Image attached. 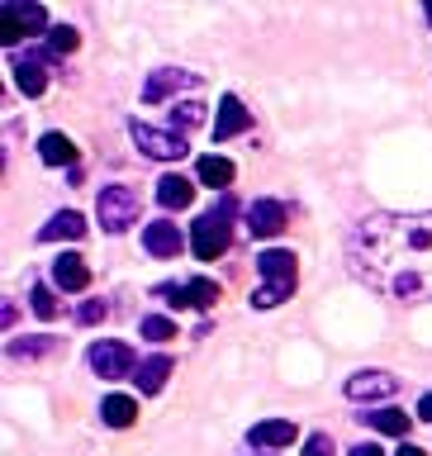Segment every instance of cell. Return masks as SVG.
I'll use <instances>...</instances> for the list:
<instances>
[{
  "label": "cell",
  "instance_id": "e0dca14e",
  "mask_svg": "<svg viewBox=\"0 0 432 456\" xmlns=\"http://www.w3.org/2000/svg\"><path fill=\"white\" fill-rule=\"evenodd\" d=\"M167 376H171V356H148V362H138V390L143 395H157L167 385Z\"/></svg>",
  "mask_w": 432,
  "mask_h": 456
},
{
  "label": "cell",
  "instance_id": "9a60e30c",
  "mask_svg": "<svg viewBox=\"0 0 432 456\" xmlns=\"http://www.w3.org/2000/svg\"><path fill=\"white\" fill-rule=\"evenodd\" d=\"M295 437H299V428L290 419H266V423H257L252 433H248L252 447H290Z\"/></svg>",
  "mask_w": 432,
  "mask_h": 456
},
{
  "label": "cell",
  "instance_id": "44dd1931",
  "mask_svg": "<svg viewBox=\"0 0 432 456\" xmlns=\"http://www.w3.org/2000/svg\"><path fill=\"white\" fill-rule=\"evenodd\" d=\"M100 419H105L110 428H128L138 419V399H128V395H110L105 404H100Z\"/></svg>",
  "mask_w": 432,
  "mask_h": 456
},
{
  "label": "cell",
  "instance_id": "f546056e",
  "mask_svg": "<svg viewBox=\"0 0 432 456\" xmlns=\"http://www.w3.org/2000/svg\"><path fill=\"white\" fill-rule=\"evenodd\" d=\"M77 319L81 323H100V319H105V305H100V299H86V305L77 309Z\"/></svg>",
  "mask_w": 432,
  "mask_h": 456
},
{
  "label": "cell",
  "instance_id": "1f68e13d",
  "mask_svg": "<svg viewBox=\"0 0 432 456\" xmlns=\"http://www.w3.org/2000/svg\"><path fill=\"white\" fill-rule=\"evenodd\" d=\"M352 456H380V447H371V442H362V447H352Z\"/></svg>",
  "mask_w": 432,
  "mask_h": 456
},
{
  "label": "cell",
  "instance_id": "3957f363",
  "mask_svg": "<svg viewBox=\"0 0 432 456\" xmlns=\"http://www.w3.org/2000/svg\"><path fill=\"white\" fill-rule=\"evenodd\" d=\"M233 195H219V205L209 214H200L195 219V233H191V248L200 262H214V256L228 252V238H233Z\"/></svg>",
  "mask_w": 432,
  "mask_h": 456
},
{
  "label": "cell",
  "instance_id": "277c9868",
  "mask_svg": "<svg viewBox=\"0 0 432 456\" xmlns=\"http://www.w3.org/2000/svg\"><path fill=\"white\" fill-rule=\"evenodd\" d=\"M138 209H143V200L134 185H105L95 200V214H100V228L105 233H124L128 224H138Z\"/></svg>",
  "mask_w": 432,
  "mask_h": 456
},
{
  "label": "cell",
  "instance_id": "ac0fdd59",
  "mask_svg": "<svg viewBox=\"0 0 432 456\" xmlns=\"http://www.w3.org/2000/svg\"><path fill=\"white\" fill-rule=\"evenodd\" d=\"M38 157L48 167H71V162H77V148H71L67 134H43L38 138Z\"/></svg>",
  "mask_w": 432,
  "mask_h": 456
},
{
  "label": "cell",
  "instance_id": "603a6c76",
  "mask_svg": "<svg viewBox=\"0 0 432 456\" xmlns=\"http://www.w3.org/2000/svg\"><path fill=\"white\" fill-rule=\"evenodd\" d=\"M200 181L228 191V185H233V162H228V157H200Z\"/></svg>",
  "mask_w": 432,
  "mask_h": 456
},
{
  "label": "cell",
  "instance_id": "d4e9b609",
  "mask_svg": "<svg viewBox=\"0 0 432 456\" xmlns=\"http://www.w3.org/2000/svg\"><path fill=\"white\" fill-rule=\"evenodd\" d=\"M77 28H67V24H57V28H48V48H53V57H62V53H77Z\"/></svg>",
  "mask_w": 432,
  "mask_h": 456
},
{
  "label": "cell",
  "instance_id": "8fae6325",
  "mask_svg": "<svg viewBox=\"0 0 432 456\" xmlns=\"http://www.w3.org/2000/svg\"><path fill=\"white\" fill-rule=\"evenodd\" d=\"M285 224H290V214H285L281 200H257V205L248 209V233L252 238H276Z\"/></svg>",
  "mask_w": 432,
  "mask_h": 456
},
{
  "label": "cell",
  "instance_id": "6da1fadb",
  "mask_svg": "<svg viewBox=\"0 0 432 456\" xmlns=\"http://www.w3.org/2000/svg\"><path fill=\"white\" fill-rule=\"evenodd\" d=\"M352 271L390 299H432V214H376L352 238Z\"/></svg>",
  "mask_w": 432,
  "mask_h": 456
},
{
  "label": "cell",
  "instance_id": "4fadbf2b",
  "mask_svg": "<svg viewBox=\"0 0 432 456\" xmlns=\"http://www.w3.org/2000/svg\"><path fill=\"white\" fill-rule=\"evenodd\" d=\"M143 248H148L152 256H176L185 248V238H181V228L176 224H167V219H157L143 228Z\"/></svg>",
  "mask_w": 432,
  "mask_h": 456
},
{
  "label": "cell",
  "instance_id": "2e32d148",
  "mask_svg": "<svg viewBox=\"0 0 432 456\" xmlns=\"http://www.w3.org/2000/svg\"><path fill=\"white\" fill-rule=\"evenodd\" d=\"M10 71H14V86H20L24 95H43V91H48V71H43V57H14Z\"/></svg>",
  "mask_w": 432,
  "mask_h": 456
},
{
  "label": "cell",
  "instance_id": "52a82bcc",
  "mask_svg": "<svg viewBox=\"0 0 432 456\" xmlns=\"http://www.w3.org/2000/svg\"><path fill=\"white\" fill-rule=\"evenodd\" d=\"M0 20H5V38L10 48L20 38H29V34H38V28H48V10L43 5H20V0H5V5H0Z\"/></svg>",
  "mask_w": 432,
  "mask_h": 456
},
{
  "label": "cell",
  "instance_id": "836d02e7",
  "mask_svg": "<svg viewBox=\"0 0 432 456\" xmlns=\"http://www.w3.org/2000/svg\"><path fill=\"white\" fill-rule=\"evenodd\" d=\"M423 14H428V24H432V5H428V10H423Z\"/></svg>",
  "mask_w": 432,
  "mask_h": 456
},
{
  "label": "cell",
  "instance_id": "9c48e42d",
  "mask_svg": "<svg viewBox=\"0 0 432 456\" xmlns=\"http://www.w3.org/2000/svg\"><path fill=\"white\" fill-rule=\"evenodd\" d=\"M200 77L195 71H152L148 81H143V100L148 105H162L167 95H176V91H195Z\"/></svg>",
  "mask_w": 432,
  "mask_h": 456
},
{
  "label": "cell",
  "instance_id": "d6a6232c",
  "mask_svg": "<svg viewBox=\"0 0 432 456\" xmlns=\"http://www.w3.org/2000/svg\"><path fill=\"white\" fill-rule=\"evenodd\" d=\"M399 456H428V452H419V447H409V442H404V447H399Z\"/></svg>",
  "mask_w": 432,
  "mask_h": 456
},
{
  "label": "cell",
  "instance_id": "83f0119b",
  "mask_svg": "<svg viewBox=\"0 0 432 456\" xmlns=\"http://www.w3.org/2000/svg\"><path fill=\"white\" fill-rule=\"evenodd\" d=\"M53 352V338H34V342H10V356H43Z\"/></svg>",
  "mask_w": 432,
  "mask_h": 456
},
{
  "label": "cell",
  "instance_id": "7402d4cb",
  "mask_svg": "<svg viewBox=\"0 0 432 456\" xmlns=\"http://www.w3.org/2000/svg\"><path fill=\"white\" fill-rule=\"evenodd\" d=\"M362 419L376 428V433H390V437H404L409 433V413H399V409H376V413H362Z\"/></svg>",
  "mask_w": 432,
  "mask_h": 456
},
{
  "label": "cell",
  "instance_id": "cb8c5ba5",
  "mask_svg": "<svg viewBox=\"0 0 432 456\" xmlns=\"http://www.w3.org/2000/svg\"><path fill=\"white\" fill-rule=\"evenodd\" d=\"M200 124H205V105H200V100H185V105L171 110V128H176L181 138H185V128H200Z\"/></svg>",
  "mask_w": 432,
  "mask_h": 456
},
{
  "label": "cell",
  "instance_id": "5bb4252c",
  "mask_svg": "<svg viewBox=\"0 0 432 456\" xmlns=\"http://www.w3.org/2000/svg\"><path fill=\"white\" fill-rule=\"evenodd\" d=\"M53 281L62 285V290H86V285H91V266H86V256L62 252V256L53 262Z\"/></svg>",
  "mask_w": 432,
  "mask_h": 456
},
{
  "label": "cell",
  "instance_id": "d6986e66",
  "mask_svg": "<svg viewBox=\"0 0 432 456\" xmlns=\"http://www.w3.org/2000/svg\"><path fill=\"white\" fill-rule=\"evenodd\" d=\"M81 233H86V219H81V214H71V209L53 214V219L38 228V238H43V242H57V238H81Z\"/></svg>",
  "mask_w": 432,
  "mask_h": 456
},
{
  "label": "cell",
  "instance_id": "ba28073f",
  "mask_svg": "<svg viewBox=\"0 0 432 456\" xmlns=\"http://www.w3.org/2000/svg\"><path fill=\"white\" fill-rule=\"evenodd\" d=\"M91 370L100 380L134 376V347H128V342H95L91 347Z\"/></svg>",
  "mask_w": 432,
  "mask_h": 456
},
{
  "label": "cell",
  "instance_id": "7c38bea8",
  "mask_svg": "<svg viewBox=\"0 0 432 456\" xmlns=\"http://www.w3.org/2000/svg\"><path fill=\"white\" fill-rule=\"evenodd\" d=\"M248 128H252V114L242 110V100L238 95H224L219 100V119H214V142H228V138L248 134Z\"/></svg>",
  "mask_w": 432,
  "mask_h": 456
},
{
  "label": "cell",
  "instance_id": "f1b7e54d",
  "mask_svg": "<svg viewBox=\"0 0 432 456\" xmlns=\"http://www.w3.org/2000/svg\"><path fill=\"white\" fill-rule=\"evenodd\" d=\"M305 456H338V447H333V437H328V433H314L305 442Z\"/></svg>",
  "mask_w": 432,
  "mask_h": 456
},
{
  "label": "cell",
  "instance_id": "4316f807",
  "mask_svg": "<svg viewBox=\"0 0 432 456\" xmlns=\"http://www.w3.org/2000/svg\"><path fill=\"white\" fill-rule=\"evenodd\" d=\"M138 328H143V338H152V342H167V338H176V323H171V319H157V314H152V319H143Z\"/></svg>",
  "mask_w": 432,
  "mask_h": 456
},
{
  "label": "cell",
  "instance_id": "5b68a950",
  "mask_svg": "<svg viewBox=\"0 0 432 456\" xmlns=\"http://www.w3.org/2000/svg\"><path fill=\"white\" fill-rule=\"evenodd\" d=\"M128 138H134L148 157H157V162H176V157L191 152L176 128H152V124H138V119H128Z\"/></svg>",
  "mask_w": 432,
  "mask_h": 456
},
{
  "label": "cell",
  "instance_id": "30bf717a",
  "mask_svg": "<svg viewBox=\"0 0 432 456\" xmlns=\"http://www.w3.org/2000/svg\"><path fill=\"white\" fill-rule=\"evenodd\" d=\"M399 390V376L390 370H356L347 376V399H390Z\"/></svg>",
  "mask_w": 432,
  "mask_h": 456
},
{
  "label": "cell",
  "instance_id": "7a4b0ae2",
  "mask_svg": "<svg viewBox=\"0 0 432 456\" xmlns=\"http://www.w3.org/2000/svg\"><path fill=\"white\" fill-rule=\"evenodd\" d=\"M257 276H262V285L252 290V305H257V309H276L281 299H290V295H295V281H299L295 252L266 248L262 256H257Z\"/></svg>",
  "mask_w": 432,
  "mask_h": 456
},
{
  "label": "cell",
  "instance_id": "4dcf8cb0",
  "mask_svg": "<svg viewBox=\"0 0 432 456\" xmlns=\"http://www.w3.org/2000/svg\"><path fill=\"white\" fill-rule=\"evenodd\" d=\"M419 419H428V423H432V390L419 399Z\"/></svg>",
  "mask_w": 432,
  "mask_h": 456
},
{
  "label": "cell",
  "instance_id": "484cf974",
  "mask_svg": "<svg viewBox=\"0 0 432 456\" xmlns=\"http://www.w3.org/2000/svg\"><path fill=\"white\" fill-rule=\"evenodd\" d=\"M29 305H34L38 319H57V299H53L48 285H34V290H29Z\"/></svg>",
  "mask_w": 432,
  "mask_h": 456
},
{
  "label": "cell",
  "instance_id": "ffe728a7",
  "mask_svg": "<svg viewBox=\"0 0 432 456\" xmlns=\"http://www.w3.org/2000/svg\"><path fill=\"white\" fill-rule=\"evenodd\" d=\"M157 200H162L167 209H185L195 200V185L185 176H162V181H157Z\"/></svg>",
  "mask_w": 432,
  "mask_h": 456
},
{
  "label": "cell",
  "instance_id": "8992f818",
  "mask_svg": "<svg viewBox=\"0 0 432 456\" xmlns=\"http://www.w3.org/2000/svg\"><path fill=\"white\" fill-rule=\"evenodd\" d=\"M152 295L162 299V305H171V309H214L219 285H214L209 276H195V281H185V285H157Z\"/></svg>",
  "mask_w": 432,
  "mask_h": 456
}]
</instances>
